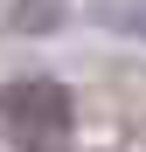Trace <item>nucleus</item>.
<instances>
[{
  "label": "nucleus",
  "instance_id": "1",
  "mask_svg": "<svg viewBox=\"0 0 146 152\" xmlns=\"http://www.w3.org/2000/svg\"><path fill=\"white\" fill-rule=\"evenodd\" d=\"M70 104L63 83H7L0 90V145L7 152H56L70 138Z\"/></svg>",
  "mask_w": 146,
  "mask_h": 152
}]
</instances>
